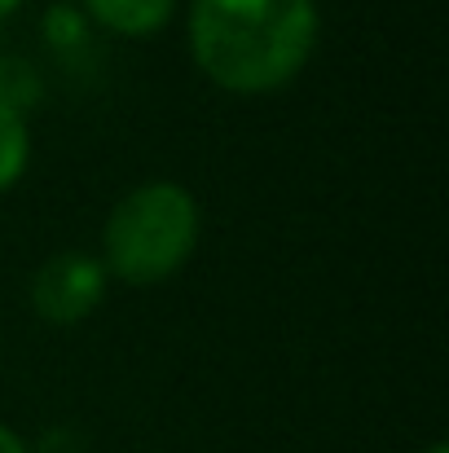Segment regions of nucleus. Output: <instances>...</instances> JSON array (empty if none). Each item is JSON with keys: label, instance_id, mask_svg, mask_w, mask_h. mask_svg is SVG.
<instances>
[{"label": "nucleus", "instance_id": "obj_1", "mask_svg": "<svg viewBox=\"0 0 449 453\" xmlns=\"http://www.w3.org/2000/svg\"><path fill=\"white\" fill-rule=\"evenodd\" d=\"M313 0H194L190 49L198 71L229 93H269L296 80L317 44Z\"/></svg>", "mask_w": 449, "mask_h": 453}, {"label": "nucleus", "instance_id": "obj_2", "mask_svg": "<svg viewBox=\"0 0 449 453\" xmlns=\"http://www.w3.org/2000/svg\"><path fill=\"white\" fill-rule=\"evenodd\" d=\"M198 242V203L172 180H150L120 198L106 220V269L128 287L172 278Z\"/></svg>", "mask_w": 449, "mask_h": 453}, {"label": "nucleus", "instance_id": "obj_3", "mask_svg": "<svg viewBox=\"0 0 449 453\" xmlns=\"http://www.w3.org/2000/svg\"><path fill=\"white\" fill-rule=\"evenodd\" d=\"M106 296V269L89 251H62L49 256L31 278V303L53 326L84 321Z\"/></svg>", "mask_w": 449, "mask_h": 453}, {"label": "nucleus", "instance_id": "obj_4", "mask_svg": "<svg viewBox=\"0 0 449 453\" xmlns=\"http://www.w3.org/2000/svg\"><path fill=\"white\" fill-rule=\"evenodd\" d=\"M84 9L120 35H150L167 22L172 0H84Z\"/></svg>", "mask_w": 449, "mask_h": 453}, {"label": "nucleus", "instance_id": "obj_5", "mask_svg": "<svg viewBox=\"0 0 449 453\" xmlns=\"http://www.w3.org/2000/svg\"><path fill=\"white\" fill-rule=\"evenodd\" d=\"M27 158H31V133H27L22 111L0 106V194L18 185V176L27 172Z\"/></svg>", "mask_w": 449, "mask_h": 453}, {"label": "nucleus", "instance_id": "obj_6", "mask_svg": "<svg viewBox=\"0 0 449 453\" xmlns=\"http://www.w3.org/2000/svg\"><path fill=\"white\" fill-rule=\"evenodd\" d=\"M35 97H40V84H35L31 66H27V62L4 58V62H0V106L22 111V106H27V102H35Z\"/></svg>", "mask_w": 449, "mask_h": 453}, {"label": "nucleus", "instance_id": "obj_7", "mask_svg": "<svg viewBox=\"0 0 449 453\" xmlns=\"http://www.w3.org/2000/svg\"><path fill=\"white\" fill-rule=\"evenodd\" d=\"M40 453H84V441L75 432H66V427H53V432H44Z\"/></svg>", "mask_w": 449, "mask_h": 453}, {"label": "nucleus", "instance_id": "obj_8", "mask_svg": "<svg viewBox=\"0 0 449 453\" xmlns=\"http://www.w3.org/2000/svg\"><path fill=\"white\" fill-rule=\"evenodd\" d=\"M0 453H27V445H22V441H18V436L4 427V423H0Z\"/></svg>", "mask_w": 449, "mask_h": 453}, {"label": "nucleus", "instance_id": "obj_9", "mask_svg": "<svg viewBox=\"0 0 449 453\" xmlns=\"http://www.w3.org/2000/svg\"><path fill=\"white\" fill-rule=\"evenodd\" d=\"M18 4H22V0H0V18H4V13H13Z\"/></svg>", "mask_w": 449, "mask_h": 453}, {"label": "nucleus", "instance_id": "obj_10", "mask_svg": "<svg viewBox=\"0 0 449 453\" xmlns=\"http://www.w3.org/2000/svg\"><path fill=\"white\" fill-rule=\"evenodd\" d=\"M423 453H449V445H445V441H437V445H428Z\"/></svg>", "mask_w": 449, "mask_h": 453}]
</instances>
